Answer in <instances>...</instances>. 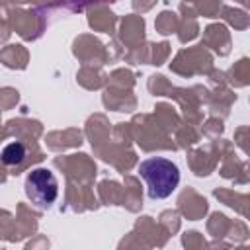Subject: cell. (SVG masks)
<instances>
[{"label": "cell", "instance_id": "6da1fadb", "mask_svg": "<svg viewBox=\"0 0 250 250\" xmlns=\"http://www.w3.org/2000/svg\"><path fill=\"white\" fill-rule=\"evenodd\" d=\"M139 176L146 186V193L150 199H166L170 197L180 184V168L162 156L146 158L137 168Z\"/></svg>", "mask_w": 250, "mask_h": 250}, {"label": "cell", "instance_id": "7a4b0ae2", "mask_svg": "<svg viewBox=\"0 0 250 250\" xmlns=\"http://www.w3.org/2000/svg\"><path fill=\"white\" fill-rule=\"evenodd\" d=\"M25 195L27 199L41 211L49 209L59 195V184L51 170L47 168H35L25 178Z\"/></svg>", "mask_w": 250, "mask_h": 250}, {"label": "cell", "instance_id": "3957f363", "mask_svg": "<svg viewBox=\"0 0 250 250\" xmlns=\"http://www.w3.org/2000/svg\"><path fill=\"white\" fill-rule=\"evenodd\" d=\"M23 158H25V148L21 143H10L0 152V160L6 166H20L23 162Z\"/></svg>", "mask_w": 250, "mask_h": 250}, {"label": "cell", "instance_id": "277c9868", "mask_svg": "<svg viewBox=\"0 0 250 250\" xmlns=\"http://www.w3.org/2000/svg\"><path fill=\"white\" fill-rule=\"evenodd\" d=\"M72 2H76V4L80 6V4H84V2H92V0H72Z\"/></svg>", "mask_w": 250, "mask_h": 250}]
</instances>
